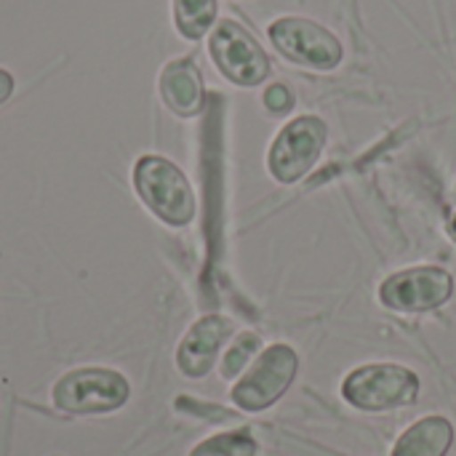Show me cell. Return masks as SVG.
Listing matches in <instances>:
<instances>
[{"label":"cell","instance_id":"obj_13","mask_svg":"<svg viewBox=\"0 0 456 456\" xmlns=\"http://www.w3.org/2000/svg\"><path fill=\"white\" fill-rule=\"evenodd\" d=\"M190 456H256V441L246 430L222 433L195 446Z\"/></svg>","mask_w":456,"mask_h":456},{"label":"cell","instance_id":"obj_9","mask_svg":"<svg viewBox=\"0 0 456 456\" xmlns=\"http://www.w3.org/2000/svg\"><path fill=\"white\" fill-rule=\"evenodd\" d=\"M230 334H232L230 318H222V315L200 318L179 345V353H176L179 371L184 377H192V379L206 377L214 369L219 350L230 339Z\"/></svg>","mask_w":456,"mask_h":456},{"label":"cell","instance_id":"obj_2","mask_svg":"<svg viewBox=\"0 0 456 456\" xmlns=\"http://www.w3.org/2000/svg\"><path fill=\"white\" fill-rule=\"evenodd\" d=\"M342 395L350 406L361 411H387L411 406L419 395V379L414 371L393 363L363 366L353 371L345 385Z\"/></svg>","mask_w":456,"mask_h":456},{"label":"cell","instance_id":"obj_8","mask_svg":"<svg viewBox=\"0 0 456 456\" xmlns=\"http://www.w3.org/2000/svg\"><path fill=\"white\" fill-rule=\"evenodd\" d=\"M454 294V278L438 267H411L387 278L379 289L385 307L395 313H430Z\"/></svg>","mask_w":456,"mask_h":456},{"label":"cell","instance_id":"obj_6","mask_svg":"<svg viewBox=\"0 0 456 456\" xmlns=\"http://www.w3.org/2000/svg\"><path fill=\"white\" fill-rule=\"evenodd\" d=\"M329 128L315 115H302L291 120L270 147V171L278 182H299L321 158L326 147Z\"/></svg>","mask_w":456,"mask_h":456},{"label":"cell","instance_id":"obj_7","mask_svg":"<svg viewBox=\"0 0 456 456\" xmlns=\"http://www.w3.org/2000/svg\"><path fill=\"white\" fill-rule=\"evenodd\" d=\"M299 358L289 345H273L267 347L256 363L248 369V374L235 385L232 401L243 411H265L270 409L294 382Z\"/></svg>","mask_w":456,"mask_h":456},{"label":"cell","instance_id":"obj_16","mask_svg":"<svg viewBox=\"0 0 456 456\" xmlns=\"http://www.w3.org/2000/svg\"><path fill=\"white\" fill-rule=\"evenodd\" d=\"M11 94H13V77H11L8 69L0 67V104H3Z\"/></svg>","mask_w":456,"mask_h":456},{"label":"cell","instance_id":"obj_17","mask_svg":"<svg viewBox=\"0 0 456 456\" xmlns=\"http://www.w3.org/2000/svg\"><path fill=\"white\" fill-rule=\"evenodd\" d=\"M452 224H454V232H456V214H454V222H452Z\"/></svg>","mask_w":456,"mask_h":456},{"label":"cell","instance_id":"obj_4","mask_svg":"<svg viewBox=\"0 0 456 456\" xmlns=\"http://www.w3.org/2000/svg\"><path fill=\"white\" fill-rule=\"evenodd\" d=\"M128 401V382L110 369H77L53 387V403L69 414H104Z\"/></svg>","mask_w":456,"mask_h":456},{"label":"cell","instance_id":"obj_14","mask_svg":"<svg viewBox=\"0 0 456 456\" xmlns=\"http://www.w3.org/2000/svg\"><path fill=\"white\" fill-rule=\"evenodd\" d=\"M262 347V342H259V337L256 334H240L235 342H232V347L224 353V358H222V377L224 379H235L246 366H248V361L254 358V353Z\"/></svg>","mask_w":456,"mask_h":456},{"label":"cell","instance_id":"obj_11","mask_svg":"<svg viewBox=\"0 0 456 456\" xmlns=\"http://www.w3.org/2000/svg\"><path fill=\"white\" fill-rule=\"evenodd\" d=\"M454 441V428L444 417H425L414 428H409L395 449L393 456H446Z\"/></svg>","mask_w":456,"mask_h":456},{"label":"cell","instance_id":"obj_12","mask_svg":"<svg viewBox=\"0 0 456 456\" xmlns=\"http://www.w3.org/2000/svg\"><path fill=\"white\" fill-rule=\"evenodd\" d=\"M174 19L187 40H200L216 21V0H174Z\"/></svg>","mask_w":456,"mask_h":456},{"label":"cell","instance_id":"obj_3","mask_svg":"<svg viewBox=\"0 0 456 456\" xmlns=\"http://www.w3.org/2000/svg\"><path fill=\"white\" fill-rule=\"evenodd\" d=\"M219 72L238 86H259L270 75V59L256 37L232 19H222L208 40Z\"/></svg>","mask_w":456,"mask_h":456},{"label":"cell","instance_id":"obj_10","mask_svg":"<svg viewBox=\"0 0 456 456\" xmlns=\"http://www.w3.org/2000/svg\"><path fill=\"white\" fill-rule=\"evenodd\" d=\"M160 96L171 112L179 118H192L203 110L206 91L203 75L190 59H176L163 67L160 72Z\"/></svg>","mask_w":456,"mask_h":456},{"label":"cell","instance_id":"obj_15","mask_svg":"<svg viewBox=\"0 0 456 456\" xmlns=\"http://www.w3.org/2000/svg\"><path fill=\"white\" fill-rule=\"evenodd\" d=\"M265 107L270 112H275V115H283V112H289L294 107V94L286 86L275 83V86H270L265 91Z\"/></svg>","mask_w":456,"mask_h":456},{"label":"cell","instance_id":"obj_5","mask_svg":"<svg viewBox=\"0 0 456 456\" xmlns=\"http://www.w3.org/2000/svg\"><path fill=\"white\" fill-rule=\"evenodd\" d=\"M270 40L294 64L313 69H334L342 61V43L318 21L302 16H283L270 24Z\"/></svg>","mask_w":456,"mask_h":456},{"label":"cell","instance_id":"obj_1","mask_svg":"<svg viewBox=\"0 0 456 456\" xmlns=\"http://www.w3.org/2000/svg\"><path fill=\"white\" fill-rule=\"evenodd\" d=\"M134 187L142 203L166 224L184 227L195 219V192L190 179L166 158L144 155L134 168Z\"/></svg>","mask_w":456,"mask_h":456}]
</instances>
